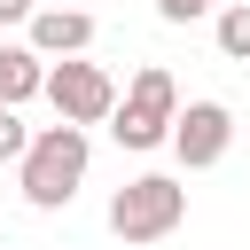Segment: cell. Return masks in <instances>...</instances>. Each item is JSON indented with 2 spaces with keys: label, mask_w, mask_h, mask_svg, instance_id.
Wrapping results in <instances>:
<instances>
[{
  "label": "cell",
  "mask_w": 250,
  "mask_h": 250,
  "mask_svg": "<svg viewBox=\"0 0 250 250\" xmlns=\"http://www.w3.org/2000/svg\"><path fill=\"white\" fill-rule=\"evenodd\" d=\"M227 148H234V109L227 102H188L180 125H172V156L188 172H211V164H227Z\"/></svg>",
  "instance_id": "5"
},
{
  "label": "cell",
  "mask_w": 250,
  "mask_h": 250,
  "mask_svg": "<svg viewBox=\"0 0 250 250\" xmlns=\"http://www.w3.org/2000/svg\"><path fill=\"white\" fill-rule=\"evenodd\" d=\"M23 148H31V125L16 109H0V164H23Z\"/></svg>",
  "instance_id": "9"
},
{
  "label": "cell",
  "mask_w": 250,
  "mask_h": 250,
  "mask_svg": "<svg viewBox=\"0 0 250 250\" xmlns=\"http://www.w3.org/2000/svg\"><path fill=\"white\" fill-rule=\"evenodd\" d=\"M39 16V0H0V23H31Z\"/></svg>",
  "instance_id": "11"
},
{
  "label": "cell",
  "mask_w": 250,
  "mask_h": 250,
  "mask_svg": "<svg viewBox=\"0 0 250 250\" xmlns=\"http://www.w3.org/2000/svg\"><path fill=\"white\" fill-rule=\"evenodd\" d=\"M47 102H55V125H109L117 117V78L86 55L70 62H47Z\"/></svg>",
  "instance_id": "4"
},
{
  "label": "cell",
  "mask_w": 250,
  "mask_h": 250,
  "mask_svg": "<svg viewBox=\"0 0 250 250\" xmlns=\"http://www.w3.org/2000/svg\"><path fill=\"white\" fill-rule=\"evenodd\" d=\"M180 219H188V188L172 172H141L109 195V234L117 242H164V234H180Z\"/></svg>",
  "instance_id": "3"
},
{
  "label": "cell",
  "mask_w": 250,
  "mask_h": 250,
  "mask_svg": "<svg viewBox=\"0 0 250 250\" xmlns=\"http://www.w3.org/2000/svg\"><path fill=\"white\" fill-rule=\"evenodd\" d=\"M31 94H47V55H31V47H0V109H23Z\"/></svg>",
  "instance_id": "7"
},
{
  "label": "cell",
  "mask_w": 250,
  "mask_h": 250,
  "mask_svg": "<svg viewBox=\"0 0 250 250\" xmlns=\"http://www.w3.org/2000/svg\"><path fill=\"white\" fill-rule=\"evenodd\" d=\"M23 47L47 55V62H70V55L94 47V16H86V8H39V16L23 23Z\"/></svg>",
  "instance_id": "6"
},
{
  "label": "cell",
  "mask_w": 250,
  "mask_h": 250,
  "mask_svg": "<svg viewBox=\"0 0 250 250\" xmlns=\"http://www.w3.org/2000/svg\"><path fill=\"white\" fill-rule=\"evenodd\" d=\"M211 39H219L227 62H250V0H227V8L211 16Z\"/></svg>",
  "instance_id": "8"
},
{
  "label": "cell",
  "mask_w": 250,
  "mask_h": 250,
  "mask_svg": "<svg viewBox=\"0 0 250 250\" xmlns=\"http://www.w3.org/2000/svg\"><path fill=\"white\" fill-rule=\"evenodd\" d=\"M86 164H94L86 125H39V133H31V148H23V164H16V188H23V203H31V211H62V203L78 195Z\"/></svg>",
  "instance_id": "1"
},
{
  "label": "cell",
  "mask_w": 250,
  "mask_h": 250,
  "mask_svg": "<svg viewBox=\"0 0 250 250\" xmlns=\"http://www.w3.org/2000/svg\"><path fill=\"white\" fill-rule=\"evenodd\" d=\"M172 125H180V86H172V70H164V62H141V70L125 78V94H117L109 141H117V148H133V156H148V148H164V141H172Z\"/></svg>",
  "instance_id": "2"
},
{
  "label": "cell",
  "mask_w": 250,
  "mask_h": 250,
  "mask_svg": "<svg viewBox=\"0 0 250 250\" xmlns=\"http://www.w3.org/2000/svg\"><path fill=\"white\" fill-rule=\"evenodd\" d=\"M227 0H156V16L164 23H203V16H219Z\"/></svg>",
  "instance_id": "10"
}]
</instances>
